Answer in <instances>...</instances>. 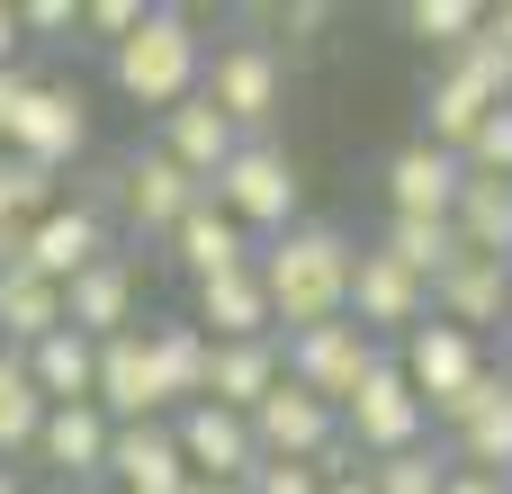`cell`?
Here are the masks:
<instances>
[{
  "mask_svg": "<svg viewBox=\"0 0 512 494\" xmlns=\"http://www.w3.org/2000/svg\"><path fill=\"white\" fill-rule=\"evenodd\" d=\"M486 45H504V54H512V0H504V9H486Z\"/></svg>",
  "mask_w": 512,
  "mask_h": 494,
  "instance_id": "obj_44",
  "label": "cell"
},
{
  "mask_svg": "<svg viewBox=\"0 0 512 494\" xmlns=\"http://www.w3.org/2000/svg\"><path fill=\"white\" fill-rule=\"evenodd\" d=\"M18 261H27V225H9V216H0V270H18Z\"/></svg>",
  "mask_w": 512,
  "mask_h": 494,
  "instance_id": "obj_43",
  "label": "cell"
},
{
  "mask_svg": "<svg viewBox=\"0 0 512 494\" xmlns=\"http://www.w3.org/2000/svg\"><path fill=\"white\" fill-rule=\"evenodd\" d=\"M279 378H288V351H279V333H261V342H216L207 405H225V414H252V405H261Z\"/></svg>",
  "mask_w": 512,
  "mask_h": 494,
  "instance_id": "obj_25",
  "label": "cell"
},
{
  "mask_svg": "<svg viewBox=\"0 0 512 494\" xmlns=\"http://www.w3.org/2000/svg\"><path fill=\"white\" fill-rule=\"evenodd\" d=\"M9 153L36 162V171H54V180L81 171V162H90V108H81V90H72V81H36V99H27Z\"/></svg>",
  "mask_w": 512,
  "mask_h": 494,
  "instance_id": "obj_9",
  "label": "cell"
},
{
  "mask_svg": "<svg viewBox=\"0 0 512 494\" xmlns=\"http://www.w3.org/2000/svg\"><path fill=\"white\" fill-rule=\"evenodd\" d=\"M378 252H387L405 279H423V288H441V279L468 261V243H459L450 216H387V225H378Z\"/></svg>",
  "mask_w": 512,
  "mask_h": 494,
  "instance_id": "obj_24",
  "label": "cell"
},
{
  "mask_svg": "<svg viewBox=\"0 0 512 494\" xmlns=\"http://www.w3.org/2000/svg\"><path fill=\"white\" fill-rule=\"evenodd\" d=\"M54 207H63V180L36 171V162H18V153H0V216H9V225H36V216H54Z\"/></svg>",
  "mask_w": 512,
  "mask_h": 494,
  "instance_id": "obj_32",
  "label": "cell"
},
{
  "mask_svg": "<svg viewBox=\"0 0 512 494\" xmlns=\"http://www.w3.org/2000/svg\"><path fill=\"white\" fill-rule=\"evenodd\" d=\"M90 261H108V216H90V207H54V216H36L27 225V270L36 279H54V288H72Z\"/></svg>",
  "mask_w": 512,
  "mask_h": 494,
  "instance_id": "obj_16",
  "label": "cell"
},
{
  "mask_svg": "<svg viewBox=\"0 0 512 494\" xmlns=\"http://www.w3.org/2000/svg\"><path fill=\"white\" fill-rule=\"evenodd\" d=\"M342 441L360 450V468H378V459H405V450H432V405L405 387V369H396V351H387V369L342 405Z\"/></svg>",
  "mask_w": 512,
  "mask_h": 494,
  "instance_id": "obj_7",
  "label": "cell"
},
{
  "mask_svg": "<svg viewBox=\"0 0 512 494\" xmlns=\"http://www.w3.org/2000/svg\"><path fill=\"white\" fill-rule=\"evenodd\" d=\"M135 297H144L135 261H126V252H108V261H90V270L63 288V324H72V333H90V342H117V333H135Z\"/></svg>",
  "mask_w": 512,
  "mask_h": 494,
  "instance_id": "obj_15",
  "label": "cell"
},
{
  "mask_svg": "<svg viewBox=\"0 0 512 494\" xmlns=\"http://www.w3.org/2000/svg\"><path fill=\"white\" fill-rule=\"evenodd\" d=\"M171 441H180L189 477H216V486H252V468H261L252 414H225V405H180L171 414Z\"/></svg>",
  "mask_w": 512,
  "mask_h": 494,
  "instance_id": "obj_10",
  "label": "cell"
},
{
  "mask_svg": "<svg viewBox=\"0 0 512 494\" xmlns=\"http://www.w3.org/2000/svg\"><path fill=\"white\" fill-rule=\"evenodd\" d=\"M81 27V0H18V36H63Z\"/></svg>",
  "mask_w": 512,
  "mask_h": 494,
  "instance_id": "obj_39",
  "label": "cell"
},
{
  "mask_svg": "<svg viewBox=\"0 0 512 494\" xmlns=\"http://www.w3.org/2000/svg\"><path fill=\"white\" fill-rule=\"evenodd\" d=\"M450 468L512 477V369H486V387H477L468 414L450 423Z\"/></svg>",
  "mask_w": 512,
  "mask_h": 494,
  "instance_id": "obj_18",
  "label": "cell"
},
{
  "mask_svg": "<svg viewBox=\"0 0 512 494\" xmlns=\"http://www.w3.org/2000/svg\"><path fill=\"white\" fill-rule=\"evenodd\" d=\"M72 207H90V216L126 207V162H81L72 171Z\"/></svg>",
  "mask_w": 512,
  "mask_h": 494,
  "instance_id": "obj_35",
  "label": "cell"
},
{
  "mask_svg": "<svg viewBox=\"0 0 512 494\" xmlns=\"http://www.w3.org/2000/svg\"><path fill=\"white\" fill-rule=\"evenodd\" d=\"M207 99L225 108L234 135H270V117H279V99H288L279 45H270V36H225V45H207Z\"/></svg>",
  "mask_w": 512,
  "mask_h": 494,
  "instance_id": "obj_5",
  "label": "cell"
},
{
  "mask_svg": "<svg viewBox=\"0 0 512 494\" xmlns=\"http://www.w3.org/2000/svg\"><path fill=\"white\" fill-rule=\"evenodd\" d=\"M324 486H333V477H324V468H306V459H261L243 494H324Z\"/></svg>",
  "mask_w": 512,
  "mask_h": 494,
  "instance_id": "obj_36",
  "label": "cell"
},
{
  "mask_svg": "<svg viewBox=\"0 0 512 494\" xmlns=\"http://www.w3.org/2000/svg\"><path fill=\"white\" fill-rule=\"evenodd\" d=\"M189 324L207 342H261V333H279L270 324V288H261V261L252 270H225V279H198L189 288Z\"/></svg>",
  "mask_w": 512,
  "mask_h": 494,
  "instance_id": "obj_17",
  "label": "cell"
},
{
  "mask_svg": "<svg viewBox=\"0 0 512 494\" xmlns=\"http://www.w3.org/2000/svg\"><path fill=\"white\" fill-rule=\"evenodd\" d=\"M171 261H180V270H189V288H198V279L252 270V261H261V243H252V234H243L216 198H198V207L180 216V234H171Z\"/></svg>",
  "mask_w": 512,
  "mask_h": 494,
  "instance_id": "obj_22",
  "label": "cell"
},
{
  "mask_svg": "<svg viewBox=\"0 0 512 494\" xmlns=\"http://www.w3.org/2000/svg\"><path fill=\"white\" fill-rule=\"evenodd\" d=\"M45 414H54V405L36 396V378H27V360H18V351H0V468L36 450V432H45Z\"/></svg>",
  "mask_w": 512,
  "mask_h": 494,
  "instance_id": "obj_30",
  "label": "cell"
},
{
  "mask_svg": "<svg viewBox=\"0 0 512 494\" xmlns=\"http://www.w3.org/2000/svg\"><path fill=\"white\" fill-rule=\"evenodd\" d=\"M324 494H369V468H351V477H333Z\"/></svg>",
  "mask_w": 512,
  "mask_h": 494,
  "instance_id": "obj_45",
  "label": "cell"
},
{
  "mask_svg": "<svg viewBox=\"0 0 512 494\" xmlns=\"http://www.w3.org/2000/svg\"><path fill=\"white\" fill-rule=\"evenodd\" d=\"M477 27H486V9H477V0H405V36H414V45H432V63H441V54H459Z\"/></svg>",
  "mask_w": 512,
  "mask_h": 494,
  "instance_id": "obj_31",
  "label": "cell"
},
{
  "mask_svg": "<svg viewBox=\"0 0 512 494\" xmlns=\"http://www.w3.org/2000/svg\"><path fill=\"white\" fill-rule=\"evenodd\" d=\"M144 342H153V369H162V396H171V414L180 405H207V369H216V342L180 315V324H144Z\"/></svg>",
  "mask_w": 512,
  "mask_h": 494,
  "instance_id": "obj_28",
  "label": "cell"
},
{
  "mask_svg": "<svg viewBox=\"0 0 512 494\" xmlns=\"http://www.w3.org/2000/svg\"><path fill=\"white\" fill-rule=\"evenodd\" d=\"M279 351H288V387L324 396L333 414H342V405L387 369V342H378V333H360L351 315H342V324H315V333H288Z\"/></svg>",
  "mask_w": 512,
  "mask_h": 494,
  "instance_id": "obj_6",
  "label": "cell"
},
{
  "mask_svg": "<svg viewBox=\"0 0 512 494\" xmlns=\"http://www.w3.org/2000/svg\"><path fill=\"white\" fill-rule=\"evenodd\" d=\"M0 494H18V468H0Z\"/></svg>",
  "mask_w": 512,
  "mask_h": 494,
  "instance_id": "obj_47",
  "label": "cell"
},
{
  "mask_svg": "<svg viewBox=\"0 0 512 494\" xmlns=\"http://www.w3.org/2000/svg\"><path fill=\"white\" fill-rule=\"evenodd\" d=\"M459 243L477 252V261H512V180H486V171H468V189H459Z\"/></svg>",
  "mask_w": 512,
  "mask_h": 494,
  "instance_id": "obj_29",
  "label": "cell"
},
{
  "mask_svg": "<svg viewBox=\"0 0 512 494\" xmlns=\"http://www.w3.org/2000/svg\"><path fill=\"white\" fill-rule=\"evenodd\" d=\"M351 252L360 243L342 225H324V216H297L288 234L261 243V288H270L279 342L288 333H315V324H342V306H351Z\"/></svg>",
  "mask_w": 512,
  "mask_h": 494,
  "instance_id": "obj_1",
  "label": "cell"
},
{
  "mask_svg": "<svg viewBox=\"0 0 512 494\" xmlns=\"http://www.w3.org/2000/svg\"><path fill=\"white\" fill-rule=\"evenodd\" d=\"M99 414H108V423H162V414H171L144 324H135V333H117V342H99Z\"/></svg>",
  "mask_w": 512,
  "mask_h": 494,
  "instance_id": "obj_14",
  "label": "cell"
},
{
  "mask_svg": "<svg viewBox=\"0 0 512 494\" xmlns=\"http://www.w3.org/2000/svg\"><path fill=\"white\" fill-rule=\"evenodd\" d=\"M432 315L486 342L495 324H512V261H477V252H468V261L432 288Z\"/></svg>",
  "mask_w": 512,
  "mask_h": 494,
  "instance_id": "obj_20",
  "label": "cell"
},
{
  "mask_svg": "<svg viewBox=\"0 0 512 494\" xmlns=\"http://www.w3.org/2000/svg\"><path fill=\"white\" fill-rule=\"evenodd\" d=\"M270 18H279V27H288V36H297V45H306V36H324V27H333V9H324V0H297V9H270Z\"/></svg>",
  "mask_w": 512,
  "mask_h": 494,
  "instance_id": "obj_40",
  "label": "cell"
},
{
  "mask_svg": "<svg viewBox=\"0 0 512 494\" xmlns=\"http://www.w3.org/2000/svg\"><path fill=\"white\" fill-rule=\"evenodd\" d=\"M441 477H450L441 450H405V459H378L369 468V494H441Z\"/></svg>",
  "mask_w": 512,
  "mask_h": 494,
  "instance_id": "obj_33",
  "label": "cell"
},
{
  "mask_svg": "<svg viewBox=\"0 0 512 494\" xmlns=\"http://www.w3.org/2000/svg\"><path fill=\"white\" fill-rule=\"evenodd\" d=\"M108 486L117 494H180L189 486V459H180L171 423H117V441H108Z\"/></svg>",
  "mask_w": 512,
  "mask_h": 494,
  "instance_id": "obj_21",
  "label": "cell"
},
{
  "mask_svg": "<svg viewBox=\"0 0 512 494\" xmlns=\"http://www.w3.org/2000/svg\"><path fill=\"white\" fill-rule=\"evenodd\" d=\"M108 81L135 108H162V117L180 99H198L207 90V36H198V18L189 9H144V27L126 45H108Z\"/></svg>",
  "mask_w": 512,
  "mask_h": 494,
  "instance_id": "obj_2",
  "label": "cell"
},
{
  "mask_svg": "<svg viewBox=\"0 0 512 494\" xmlns=\"http://www.w3.org/2000/svg\"><path fill=\"white\" fill-rule=\"evenodd\" d=\"M18 45H27V36H18V0H0V72L18 63Z\"/></svg>",
  "mask_w": 512,
  "mask_h": 494,
  "instance_id": "obj_42",
  "label": "cell"
},
{
  "mask_svg": "<svg viewBox=\"0 0 512 494\" xmlns=\"http://www.w3.org/2000/svg\"><path fill=\"white\" fill-rule=\"evenodd\" d=\"M207 198L252 234V243H270V234H288L297 225V198H306V180H297V153L288 144H270V135H243V153L207 180Z\"/></svg>",
  "mask_w": 512,
  "mask_h": 494,
  "instance_id": "obj_3",
  "label": "cell"
},
{
  "mask_svg": "<svg viewBox=\"0 0 512 494\" xmlns=\"http://www.w3.org/2000/svg\"><path fill=\"white\" fill-rule=\"evenodd\" d=\"M459 189H468L459 153H441L423 135L387 153V216H459Z\"/></svg>",
  "mask_w": 512,
  "mask_h": 494,
  "instance_id": "obj_12",
  "label": "cell"
},
{
  "mask_svg": "<svg viewBox=\"0 0 512 494\" xmlns=\"http://www.w3.org/2000/svg\"><path fill=\"white\" fill-rule=\"evenodd\" d=\"M81 27L108 36V45H126V36L144 27V0H81Z\"/></svg>",
  "mask_w": 512,
  "mask_h": 494,
  "instance_id": "obj_37",
  "label": "cell"
},
{
  "mask_svg": "<svg viewBox=\"0 0 512 494\" xmlns=\"http://www.w3.org/2000/svg\"><path fill=\"white\" fill-rule=\"evenodd\" d=\"M396 369H405V387L432 405V423L450 432V423L468 414V396L486 387V369H495V360H486V342H477V333H459V324H441V315H432V324H414V333L396 342Z\"/></svg>",
  "mask_w": 512,
  "mask_h": 494,
  "instance_id": "obj_4",
  "label": "cell"
},
{
  "mask_svg": "<svg viewBox=\"0 0 512 494\" xmlns=\"http://www.w3.org/2000/svg\"><path fill=\"white\" fill-rule=\"evenodd\" d=\"M468 171H486V180H512V108H495L477 135H468V153H459Z\"/></svg>",
  "mask_w": 512,
  "mask_h": 494,
  "instance_id": "obj_34",
  "label": "cell"
},
{
  "mask_svg": "<svg viewBox=\"0 0 512 494\" xmlns=\"http://www.w3.org/2000/svg\"><path fill=\"white\" fill-rule=\"evenodd\" d=\"M27 378H36L45 405H99V342L63 324V333H45L27 351Z\"/></svg>",
  "mask_w": 512,
  "mask_h": 494,
  "instance_id": "obj_26",
  "label": "cell"
},
{
  "mask_svg": "<svg viewBox=\"0 0 512 494\" xmlns=\"http://www.w3.org/2000/svg\"><path fill=\"white\" fill-rule=\"evenodd\" d=\"M441 494H512V477H486V468H450Z\"/></svg>",
  "mask_w": 512,
  "mask_h": 494,
  "instance_id": "obj_41",
  "label": "cell"
},
{
  "mask_svg": "<svg viewBox=\"0 0 512 494\" xmlns=\"http://www.w3.org/2000/svg\"><path fill=\"white\" fill-rule=\"evenodd\" d=\"M198 198H207V189H198V180H189V171H180L162 144L126 153V225H135V234L171 243V234H180V216H189Z\"/></svg>",
  "mask_w": 512,
  "mask_h": 494,
  "instance_id": "obj_13",
  "label": "cell"
},
{
  "mask_svg": "<svg viewBox=\"0 0 512 494\" xmlns=\"http://www.w3.org/2000/svg\"><path fill=\"white\" fill-rule=\"evenodd\" d=\"M45 333H63V288H54V279H36L27 261H18V270H0V351H18V360H27Z\"/></svg>",
  "mask_w": 512,
  "mask_h": 494,
  "instance_id": "obj_27",
  "label": "cell"
},
{
  "mask_svg": "<svg viewBox=\"0 0 512 494\" xmlns=\"http://www.w3.org/2000/svg\"><path fill=\"white\" fill-rule=\"evenodd\" d=\"M162 153H171V162H180V171L207 189V180H216V171L243 153V135H234V126H225V108L198 90V99H180V108L162 117Z\"/></svg>",
  "mask_w": 512,
  "mask_h": 494,
  "instance_id": "obj_23",
  "label": "cell"
},
{
  "mask_svg": "<svg viewBox=\"0 0 512 494\" xmlns=\"http://www.w3.org/2000/svg\"><path fill=\"white\" fill-rule=\"evenodd\" d=\"M108 441H117V423H108L99 405H54L27 459H36V468H54L63 486H81V477H108Z\"/></svg>",
  "mask_w": 512,
  "mask_h": 494,
  "instance_id": "obj_19",
  "label": "cell"
},
{
  "mask_svg": "<svg viewBox=\"0 0 512 494\" xmlns=\"http://www.w3.org/2000/svg\"><path fill=\"white\" fill-rule=\"evenodd\" d=\"M180 494H243V486H216V477H189Z\"/></svg>",
  "mask_w": 512,
  "mask_h": 494,
  "instance_id": "obj_46",
  "label": "cell"
},
{
  "mask_svg": "<svg viewBox=\"0 0 512 494\" xmlns=\"http://www.w3.org/2000/svg\"><path fill=\"white\" fill-rule=\"evenodd\" d=\"M27 99H36V72H27V63H9V72H0V153L18 144V117H27Z\"/></svg>",
  "mask_w": 512,
  "mask_h": 494,
  "instance_id": "obj_38",
  "label": "cell"
},
{
  "mask_svg": "<svg viewBox=\"0 0 512 494\" xmlns=\"http://www.w3.org/2000/svg\"><path fill=\"white\" fill-rule=\"evenodd\" d=\"M342 315L396 351L414 324H432V288H423V279H405V270H396V261L369 243V252H351V306H342Z\"/></svg>",
  "mask_w": 512,
  "mask_h": 494,
  "instance_id": "obj_8",
  "label": "cell"
},
{
  "mask_svg": "<svg viewBox=\"0 0 512 494\" xmlns=\"http://www.w3.org/2000/svg\"><path fill=\"white\" fill-rule=\"evenodd\" d=\"M252 441H261V459H324V450H342V414L324 405V396H306V387H270L261 405H252Z\"/></svg>",
  "mask_w": 512,
  "mask_h": 494,
  "instance_id": "obj_11",
  "label": "cell"
}]
</instances>
